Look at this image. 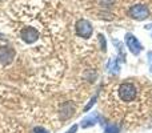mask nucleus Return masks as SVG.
<instances>
[{"mask_svg":"<svg viewBox=\"0 0 152 133\" xmlns=\"http://www.w3.org/2000/svg\"><path fill=\"white\" fill-rule=\"evenodd\" d=\"M128 13L132 19H136V20H145V19L150 16V11H148V8L143 4L132 5V7L129 8Z\"/></svg>","mask_w":152,"mask_h":133,"instance_id":"obj_3","label":"nucleus"},{"mask_svg":"<svg viewBox=\"0 0 152 133\" xmlns=\"http://www.w3.org/2000/svg\"><path fill=\"white\" fill-rule=\"evenodd\" d=\"M99 120H100V115L97 112H94V113L88 115L87 117H84L83 120H81L80 126H81V128H84V129L89 128V126H94L95 124L99 123Z\"/></svg>","mask_w":152,"mask_h":133,"instance_id":"obj_7","label":"nucleus"},{"mask_svg":"<svg viewBox=\"0 0 152 133\" xmlns=\"http://www.w3.org/2000/svg\"><path fill=\"white\" fill-rule=\"evenodd\" d=\"M34 132H35V133H48V132L45 131L44 128H40V126H37V128H35V129H34Z\"/></svg>","mask_w":152,"mask_h":133,"instance_id":"obj_12","label":"nucleus"},{"mask_svg":"<svg viewBox=\"0 0 152 133\" xmlns=\"http://www.w3.org/2000/svg\"><path fill=\"white\" fill-rule=\"evenodd\" d=\"M92 32H94V28H92V24L89 23L88 20H79L76 23V33L79 35L83 39H89L92 36Z\"/></svg>","mask_w":152,"mask_h":133,"instance_id":"obj_2","label":"nucleus"},{"mask_svg":"<svg viewBox=\"0 0 152 133\" xmlns=\"http://www.w3.org/2000/svg\"><path fill=\"white\" fill-rule=\"evenodd\" d=\"M37 37H39V33H37V31L35 28H32V27H27V28H24L23 31H21V39H23L27 44L35 43L37 40Z\"/></svg>","mask_w":152,"mask_h":133,"instance_id":"obj_5","label":"nucleus"},{"mask_svg":"<svg viewBox=\"0 0 152 133\" xmlns=\"http://www.w3.org/2000/svg\"><path fill=\"white\" fill-rule=\"evenodd\" d=\"M104 133H120V126L115 123H110L105 126Z\"/></svg>","mask_w":152,"mask_h":133,"instance_id":"obj_9","label":"nucleus"},{"mask_svg":"<svg viewBox=\"0 0 152 133\" xmlns=\"http://www.w3.org/2000/svg\"><path fill=\"white\" fill-rule=\"evenodd\" d=\"M108 69H110V73H112V75H118L119 73L120 67H119V63H118L116 59H112V60L110 61V64H108Z\"/></svg>","mask_w":152,"mask_h":133,"instance_id":"obj_8","label":"nucleus"},{"mask_svg":"<svg viewBox=\"0 0 152 133\" xmlns=\"http://www.w3.org/2000/svg\"><path fill=\"white\" fill-rule=\"evenodd\" d=\"M13 57H15V51L10 47H0V63L7 65V64L12 63Z\"/></svg>","mask_w":152,"mask_h":133,"instance_id":"obj_6","label":"nucleus"},{"mask_svg":"<svg viewBox=\"0 0 152 133\" xmlns=\"http://www.w3.org/2000/svg\"><path fill=\"white\" fill-rule=\"evenodd\" d=\"M76 131H77V125H72L66 133H76Z\"/></svg>","mask_w":152,"mask_h":133,"instance_id":"obj_13","label":"nucleus"},{"mask_svg":"<svg viewBox=\"0 0 152 133\" xmlns=\"http://www.w3.org/2000/svg\"><path fill=\"white\" fill-rule=\"evenodd\" d=\"M147 59H148V67H150V70L152 73V51L147 53Z\"/></svg>","mask_w":152,"mask_h":133,"instance_id":"obj_11","label":"nucleus"},{"mask_svg":"<svg viewBox=\"0 0 152 133\" xmlns=\"http://www.w3.org/2000/svg\"><path fill=\"white\" fill-rule=\"evenodd\" d=\"M96 99H97V94H95V96H94V97H92V99H91V101H89V102H88V105H87V107H86V108H84V110H86V112H87V110H88V109H89V108H91V107H92V105H94V104H95V102H96Z\"/></svg>","mask_w":152,"mask_h":133,"instance_id":"obj_10","label":"nucleus"},{"mask_svg":"<svg viewBox=\"0 0 152 133\" xmlns=\"http://www.w3.org/2000/svg\"><path fill=\"white\" fill-rule=\"evenodd\" d=\"M100 41H102V49L103 51H105V40H104V37H103V35H100Z\"/></svg>","mask_w":152,"mask_h":133,"instance_id":"obj_14","label":"nucleus"},{"mask_svg":"<svg viewBox=\"0 0 152 133\" xmlns=\"http://www.w3.org/2000/svg\"><path fill=\"white\" fill-rule=\"evenodd\" d=\"M116 96L124 104H131V102L136 101L137 96H139V88L132 81H124L116 86Z\"/></svg>","mask_w":152,"mask_h":133,"instance_id":"obj_1","label":"nucleus"},{"mask_svg":"<svg viewBox=\"0 0 152 133\" xmlns=\"http://www.w3.org/2000/svg\"><path fill=\"white\" fill-rule=\"evenodd\" d=\"M126 44H127V47H128V49L131 51V53L135 56L140 55V52L143 51V45L140 44V41L132 33L126 35Z\"/></svg>","mask_w":152,"mask_h":133,"instance_id":"obj_4","label":"nucleus"}]
</instances>
